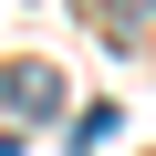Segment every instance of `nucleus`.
<instances>
[{
  "mask_svg": "<svg viewBox=\"0 0 156 156\" xmlns=\"http://www.w3.org/2000/svg\"><path fill=\"white\" fill-rule=\"evenodd\" d=\"M0 104H11V115H52L62 104V73L52 62H0Z\"/></svg>",
  "mask_w": 156,
  "mask_h": 156,
  "instance_id": "obj_1",
  "label": "nucleus"
},
{
  "mask_svg": "<svg viewBox=\"0 0 156 156\" xmlns=\"http://www.w3.org/2000/svg\"><path fill=\"white\" fill-rule=\"evenodd\" d=\"M73 11H104V0H73Z\"/></svg>",
  "mask_w": 156,
  "mask_h": 156,
  "instance_id": "obj_2",
  "label": "nucleus"
}]
</instances>
